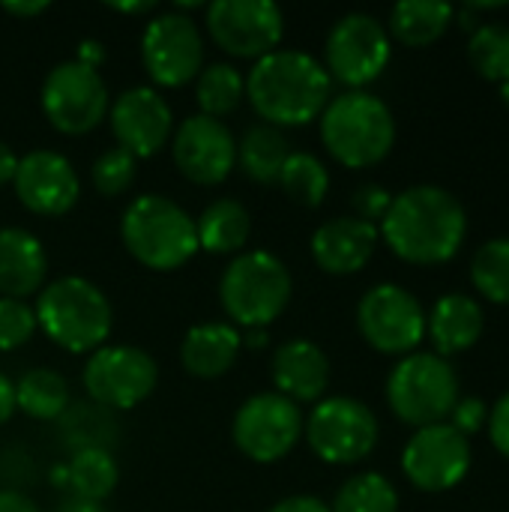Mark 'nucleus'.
Listing matches in <instances>:
<instances>
[{"label":"nucleus","instance_id":"f257e3e1","mask_svg":"<svg viewBox=\"0 0 509 512\" xmlns=\"http://www.w3.org/2000/svg\"><path fill=\"white\" fill-rule=\"evenodd\" d=\"M465 231L468 216L462 201L432 183L393 195V204L378 228L393 255L420 267H435L456 258L465 243Z\"/></svg>","mask_w":509,"mask_h":512},{"label":"nucleus","instance_id":"f03ea898","mask_svg":"<svg viewBox=\"0 0 509 512\" xmlns=\"http://www.w3.org/2000/svg\"><path fill=\"white\" fill-rule=\"evenodd\" d=\"M246 99L270 126H306L333 99V78L324 63L297 48H276L258 57L246 75Z\"/></svg>","mask_w":509,"mask_h":512},{"label":"nucleus","instance_id":"7ed1b4c3","mask_svg":"<svg viewBox=\"0 0 509 512\" xmlns=\"http://www.w3.org/2000/svg\"><path fill=\"white\" fill-rule=\"evenodd\" d=\"M33 312L39 330L69 354H93L105 345L114 324L108 297L84 276H60L45 282Z\"/></svg>","mask_w":509,"mask_h":512},{"label":"nucleus","instance_id":"20e7f679","mask_svg":"<svg viewBox=\"0 0 509 512\" xmlns=\"http://www.w3.org/2000/svg\"><path fill=\"white\" fill-rule=\"evenodd\" d=\"M321 141L327 153L345 168L378 165L396 144L393 111L375 93H339L321 111Z\"/></svg>","mask_w":509,"mask_h":512},{"label":"nucleus","instance_id":"39448f33","mask_svg":"<svg viewBox=\"0 0 509 512\" xmlns=\"http://www.w3.org/2000/svg\"><path fill=\"white\" fill-rule=\"evenodd\" d=\"M129 255L150 270H177L198 252L195 219L165 195H138L120 219Z\"/></svg>","mask_w":509,"mask_h":512},{"label":"nucleus","instance_id":"423d86ee","mask_svg":"<svg viewBox=\"0 0 509 512\" xmlns=\"http://www.w3.org/2000/svg\"><path fill=\"white\" fill-rule=\"evenodd\" d=\"M294 279L285 261L273 252H240L228 261L219 279V303L234 327L264 330L291 303Z\"/></svg>","mask_w":509,"mask_h":512},{"label":"nucleus","instance_id":"0eeeda50","mask_svg":"<svg viewBox=\"0 0 509 512\" xmlns=\"http://www.w3.org/2000/svg\"><path fill=\"white\" fill-rule=\"evenodd\" d=\"M390 411L408 426L444 423L459 402V375L438 354H408L387 378Z\"/></svg>","mask_w":509,"mask_h":512},{"label":"nucleus","instance_id":"6e6552de","mask_svg":"<svg viewBox=\"0 0 509 512\" xmlns=\"http://www.w3.org/2000/svg\"><path fill=\"white\" fill-rule=\"evenodd\" d=\"M303 435L327 465H357L378 444V420L360 399L330 396L312 408Z\"/></svg>","mask_w":509,"mask_h":512},{"label":"nucleus","instance_id":"1a4fd4ad","mask_svg":"<svg viewBox=\"0 0 509 512\" xmlns=\"http://www.w3.org/2000/svg\"><path fill=\"white\" fill-rule=\"evenodd\" d=\"M39 102L48 123L63 135H84L96 129L111 105L102 75L78 60H63L45 75Z\"/></svg>","mask_w":509,"mask_h":512},{"label":"nucleus","instance_id":"9d476101","mask_svg":"<svg viewBox=\"0 0 509 512\" xmlns=\"http://www.w3.org/2000/svg\"><path fill=\"white\" fill-rule=\"evenodd\" d=\"M327 75L351 90L372 84L390 63V33L369 12L342 15L327 33Z\"/></svg>","mask_w":509,"mask_h":512},{"label":"nucleus","instance_id":"9b49d317","mask_svg":"<svg viewBox=\"0 0 509 512\" xmlns=\"http://www.w3.org/2000/svg\"><path fill=\"white\" fill-rule=\"evenodd\" d=\"M231 438L252 462L273 465L303 438V414L282 393H255L237 408Z\"/></svg>","mask_w":509,"mask_h":512},{"label":"nucleus","instance_id":"f8f14e48","mask_svg":"<svg viewBox=\"0 0 509 512\" xmlns=\"http://www.w3.org/2000/svg\"><path fill=\"white\" fill-rule=\"evenodd\" d=\"M81 381L93 402L129 411L156 390L159 366L135 345H102L87 357Z\"/></svg>","mask_w":509,"mask_h":512},{"label":"nucleus","instance_id":"ddd939ff","mask_svg":"<svg viewBox=\"0 0 509 512\" xmlns=\"http://www.w3.org/2000/svg\"><path fill=\"white\" fill-rule=\"evenodd\" d=\"M360 336L381 354H411L426 336V315L420 300L402 285L384 282L369 288L357 306Z\"/></svg>","mask_w":509,"mask_h":512},{"label":"nucleus","instance_id":"4468645a","mask_svg":"<svg viewBox=\"0 0 509 512\" xmlns=\"http://www.w3.org/2000/svg\"><path fill=\"white\" fill-rule=\"evenodd\" d=\"M141 60L150 78L162 87H183L195 81L204 63V39L198 24L180 9L150 18L141 33Z\"/></svg>","mask_w":509,"mask_h":512},{"label":"nucleus","instance_id":"2eb2a0df","mask_svg":"<svg viewBox=\"0 0 509 512\" xmlns=\"http://www.w3.org/2000/svg\"><path fill=\"white\" fill-rule=\"evenodd\" d=\"M207 30L222 51L258 60L282 42L285 15L273 0H213L207 6Z\"/></svg>","mask_w":509,"mask_h":512},{"label":"nucleus","instance_id":"dca6fc26","mask_svg":"<svg viewBox=\"0 0 509 512\" xmlns=\"http://www.w3.org/2000/svg\"><path fill=\"white\" fill-rule=\"evenodd\" d=\"M402 471L423 492L456 489L471 471V444L447 423L423 426L405 444Z\"/></svg>","mask_w":509,"mask_h":512},{"label":"nucleus","instance_id":"f3484780","mask_svg":"<svg viewBox=\"0 0 509 512\" xmlns=\"http://www.w3.org/2000/svg\"><path fill=\"white\" fill-rule=\"evenodd\" d=\"M171 156L186 180L216 186L237 168V138L222 120L192 114L174 129Z\"/></svg>","mask_w":509,"mask_h":512},{"label":"nucleus","instance_id":"a211bd4d","mask_svg":"<svg viewBox=\"0 0 509 512\" xmlns=\"http://www.w3.org/2000/svg\"><path fill=\"white\" fill-rule=\"evenodd\" d=\"M108 120L117 147H123L135 159L159 153L174 132V111L168 99L147 84L123 90L108 105Z\"/></svg>","mask_w":509,"mask_h":512},{"label":"nucleus","instance_id":"6ab92c4d","mask_svg":"<svg viewBox=\"0 0 509 512\" xmlns=\"http://www.w3.org/2000/svg\"><path fill=\"white\" fill-rule=\"evenodd\" d=\"M15 195L36 216H63L78 201L81 183L72 162L57 150H30L18 156Z\"/></svg>","mask_w":509,"mask_h":512},{"label":"nucleus","instance_id":"aec40b11","mask_svg":"<svg viewBox=\"0 0 509 512\" xmlns=\"http://www.w3.org/2000/svg\"><path fill=\"white\" fill-rule=\"evenodd\" d=\"M381 234L378 225H369L357 216H336L315 228L312 258L324 273L348 276L369 264Z\"/></svg>","mask_w":509,"mask_h":512},{"label":"nucleus","instance_id":"412c9836","mask_svg":"<svg viewBox=\"0 0 509 512\" xmlns=\"http://www.w3.org/2000/svg\"><path fill=\"white\" fill-rule=\"evenodd\" d=\"M270 375H273L276 393H282L294 405L297 402H321V396L330 384V360L315 342L291 339L276 348Z\"/></svg>","mask_w":509,"mask_h":512},{"label":"nucleus","instance_id":"4be33fe9","mask_svg":"<svg viewBox=\"0 0 509 512\" xmlns=\"http://www.w3.org/2000/svg\"><path fill=\"white\" fill-rule=\"evenodd\" d=\"M48 276V252L27 228H0V297L27 300L42 291Z\"/></svg>","mask_w":509,"mask_h":512},{"label":"nucleus","instance_id":"5701e85b","mask_svg":"<svg viewBox=\"0 0 509 512\" xmlns=\"http://www.w3.org/2000/svg\"><path fill=\"white\" fill-rule=\"evenodd\" d=\"M240 348H243V336L234 324L204 321L186 330L180 345V360L189 375L210 381L225 375L237 363Z\"/></svg>","mask_w":509,"mask_h":512},{"label":"nucleus","instance_id":"b1692460","mask_svg":"<svg viewBox=\"0 0 509 512\" xmlns=\"http://www.w3.org/2000/svg\"><path fill=\"white\" fill-rule=\"evenodd\" d=\"M486 315L480 303L468 294H447L435 303L432 315L426 318V333L438 351V357H453L474 348L483 336Z\"/></svg>","mask_w":509,"mask_h":512},{"label":"nucleus","instance_id":"393cba45","mask_svg":"<svg viewBox=\"0 0 509 512\" xmlns=\"http://www.w3.org/2000/svg\"><path fill=\"white\" fill-rule=\"evenodd\" d=\"M249 231H252V216L237 198H216L195 219L198 249H207L213 255L240 252L249 240Z\"/></svg>","mask_w":509,"mask_h":512},{"label":"nucleus","instance_id":"a878e982","mask_svg":"<svg viewBox=\"0 0 509 512\" xmlns=\"http://www.w3.org/2000/svg\"><path fill=\"white\" fill-rule=\"evenodd\" d=\"M453 15V6L441 0H402L390 12L387 33H393L408 48H426L447 33Z\"/></svg>","mask_w":509,"mask_h":512},{"label":"nucleus","instance_id":"bb28decb","mask_svg":"<svg viewBox=\"0 0 509 512\" xmlns=\"http://www.w3.org/2000/svg\"><path fill=\"white\" fill-rule=\"evenodd\" d=\"M291 156L288 138L282 135L279 126L270 123H255L243 132L237 141V165L252 177L255 183H279V171L285 159Z\"/></svg>","mask_w":509,"mask_h":512},{"label":"nucleus","instance_id":"cd10ccee","mask_svg":"<svg viewBox=\"0 0 509 512\" xmlns=\"http://www.w3.org/2000/svg\"><path fill=\"white\" fill-rule=\"evenodd\" d=\"M69 408V381L54 369H30L15 381V411L33 420H57Z\"/></svg>","mask_w":509,"mask_h":512},{"label":"nucleus","instance_id":"c85d7f7f","mask_svg":"<svg viewBox=\"0 0 509 512\" xmlns=\"http://www.w3.org/2000/svg\"><path fill=\"white\" fill-rule=\"evenodd\" d=\"M117 477H120V468H117L114 456L102 447H84L66 465V483H69L72 495L78 501H90V504L105 501L114 492Z\"/></svg>","mask_w":509,"mask_h":512},{"label":"nucleus","instance_id":"c756f323","mask_svg":"<svg viewBox=\"0 0 509 512\" xmlns=\"http://www.w3.org/2000/svg\"><path fill=\"white\" fill-rule=\"evenodd\" d=\"M246 96V78L231 63H210L195 78V99L201 105V114L207 117H225L240 108Z\"/></svg>","mask_w":509,"mask_h":512},{"label":"nucleus","instance_id":"7c9ffc66","mask_svg":"<svg viewBox=\"0 0 509 512\" xmlns=\"http://www.w3.org/2000/svg\"><path fill=\"white\" fill-rule=\"evenodd\" d=\"M279 186L294 204L318 207L330 192V171L315 153L291 150V156L285 159V165L279 171Z\"/></svg>","mask_w":509,"mask_h":512},{"label":"nucleus","instance_id":"2f4dec72","mask_svg":"<svg viewBox=\"0 0 509 512\" xmlns=\"http://www.w3.org/2000/svg\"><path fill=\"white\" fill-rule=\"evenodd\" d=\"M330 512H399V492L384 474H357L342 483Z\"/></svg>","mask_w":509,"mask_h":512},{"label":"nucleus","instance_id":"473e14b6","mask_svg":"<svg viewBox=\"0 0 509 512\" xmlns=\"http://www.w3.org/2000/svg\"><path fill=\"white\" fill-rule=\"evenodd\" d=\"M471 282L486 300L509 306V237L489 240L477 249L471 261Z\"/></svg>","mask_w":509,"mask_h":512},{"label":"nucleus","instance_id":"72a5a7b5","mask_svg":"<svg viewBox=\"0 0 509 512\" xmlns=\"http://www.w3.org/2000/svg\"><path fill=\"white\" fill-rule=\"evenodd\" d=\"M468 60L486 81L504 84L509 78V24H477L468 42Z\"/></svg>","mask_w":509,"mask_h":512},{"label":"nucleus","instance_id":"f704fd0d","mask_svg":"<svg viewBox=\"0 0 509 512\" xmlns=\"http://www.w3.org/2000/svg\"><path fill=\"white\" fill-rule=\"evenodd\" d=\"M135 171H138V159L132 153H126L123 147H108L93 159L90 180L102 195L114 198V195H120V192H126L132 186Z\"/></svg>","mask_w":509,"mask_h":512},{"label":"nucleus","instance_id":"c9c22d12","mask_svg":"<svg viewBox=\"0 0 509 512\" xmlns=\"http://www.w3.org/2000/svg\"><path fill=\"white\" fill-rule=\"evenodd\" d=\"M36 327V312L27 300L0 297V351H15L27 345Z\"/></svg>","mask_w":509,"mask_h":512},{"label":"nucleus","instance_id":"e433bc0d","mask_svg":"<svg viewBox=\"0 0 509 512\" xmlns=\"http://www.w3.org/2000/svg\"><path fill=\"white\" fill-rule=\"evenodd\" d=\"M351 204H354L357 219H363V222H369V225H378V222L387 216V210H390V204H393V195H390L381 183H363V186L354 192Z\"/></svg>","mask_w":509,"mask_h":512},{"label":"nucleus","instance_id":"4c0bfd02","mask_svg":"<svg viewBox=\"0 0 509 512\" xmlns=\"http://www.w3.org/2000/svg\"><path fill=\"white\" fill-rule=\"evenodd\" d=\"M489 423V405L477 396L459 399L450 411V423L462 438H474L477 432H483V426Z\"/></svg>","mask_w":509,"mask_h":512},{"label":"nucleus","instance_id":"58836bf2","mask_svg":"<svg viewBox=\"0 0 509 512\" xmlns=\"http://www.w3.org/2000/svg\"><path fill=\"white\" fill-rule=\"evenodd\" d=\"M489 438L495 444V450L509 459V393H504L495 408L489 411Z\"/></svg>","mask_w":509,"mask_h":512},{"label":"nucleus","instance_id":"ea45409f","mask_svg":"<svg viewBox=\"0 0 509 512\" xmlns=\"http://www.w3.org/2000/svg\"><path fill=\"white\" fill-rule=\"evenodd\" d=\"M267 512H330V507L315 495H291V498L276 501Z\"/></svg>","mask_w":509,"mask_h":512},{"label":"nucleus","instance_id":"a19ab883","mask_svg":"<svg viewBox=\"0 0 509 512\" xmlns=\"http://www.w3.org/2000/svg\"><path fill=\"white\" fill-rule=\"evenodd\" d=\"M0 512H39V507L27 495H21L15 489H3L0 492Z\"/></svg>","mask_w":509,"mask_h":512},{"label":"nucleus","instance_id":"79ce46f5","mask_svg":"<svg viewBox=\"0 0 509 512\" xmlns=\"http://www.w3.org/2000/svg\"><path fill=\"white\" fill-rule=\"evenodd\" d=\"M15 414V381L0 372V426Z\"/></svg>","mask_w":509,"mask_h":512},{"label":"nucleus","instance_id":"37998d69","mask_svg":"<svg viewBox=\"0 0 509 512\" xmlns=\"http://www.w3.org/2000/svg\"><path fill=\"white\" fill-rule=\"evenodd\" d=\"M75 60H78V63H84V66H90V69H96V66L105 60L102 42H96V39H84V42H81V48H78V54H75Z\"/></svg>","mask_w":509,"mask_h":512},{"label":"nucleus","instance_id":"c03bdc74","mask_svg":"<svg viewBox=\"0 0 509 512\" xmlns=\"http://www.w3.org/2000/svg\"><path fill=\"white\" fill-rule=\"evenodd\" d=\"M0 9L3 12H9V15H21V18H33V15H39V12H45L48 9V3L45 0H27V3H0Z\"/></svg>","mask_w":509,"mask_h":512},{"label":"nucleus","instance_id":"a18cd8bd","mask_svg":"<svg viewBox=\"0 0 509 512\" xmlns=\"http://www.w3.org/2000/svg\"><path fill=\"white\" fill-rule=\"evenodd\" d=\"M15 168H18V156H15V150H12L6 141H0V186H3V183H9V180L15 177Z\"/></svg>","mask_w":509,"mask_h":512},{"label":"nucleus","instance_id":"49530a36","mask_svg":"<svg viewBox=\"0 0 509 512\" xmlns=\"http://www.w3.org/2000/svg\"><path fill=\"white\" fill-rule=\"evenodd\" d=\"M114 12H123V15H138V12H153L156 3L153 0H138V3H108Z\"/></svg>","mask_w":509,"mask_h":512},{"label":"nucleus","instance_id":"de8ad7c7","mask_svg":"<svg viewBox=\"0 0 509 512\" xmlns=\"http://www.w3.org/2000/svg\"><path fill=\"white\" fill-rule=\"evenodd\" d=\"M57 512H102V510H99L96 504H90V501H78V498H75V501H66V504H63Z\"/></svg>","mask_w":509,"mask_h":512},{"label":"nucleus","instance_id":"09e8293b","mask_svg":"<svg viewBox=\"0 0 509 512\" xmlns=\"http://www.w3.org/2000/svg\"><path fill=\"white\" fill-rule=\"evenodd\" d=\"M501 96H504V102H507V105H509V78H507V81H504V84H501Z\"/></svg>","mask_w":509,"mask_h":512}]
</instances>
